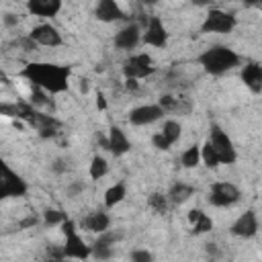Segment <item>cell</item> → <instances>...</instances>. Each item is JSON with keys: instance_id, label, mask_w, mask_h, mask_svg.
<instances>
[{"instance_id": "obj_1", "label": "cell", "mask_w": 262, "mask_h": 262, "mask_svg": "<svg viewBox=\"0 0 262 262\" xmlns=\"http://www.w3.org/2000/svg\"><path fill=\"white\" fill-rule=\"evenodd\" d=\"M23 78H27L33 86L49 92L59 94L66 92L70 86V68L59 63H47V61H31L20 72Z\"/></svg>"}, {"instance_id": "obj_2", "label": "cell", "mask_w": 262, "mask_h": 262, "mask_svg": "<svg viewBox=\"0 0 262 262\" xmlns=\"http://www.w3.org/2000/svg\"><path fill=\"white\" fill-rule=\"evenodd\" d=\"M199 63L207 74L221 76V74H225V72H229V70L239 66V55L229 47L213 45V47H209L207 51H203L199 55Z\"/></svg>"}, {"instance_id": "obj_3", "label": "cell", "mask_w": 262, "mask_h": 262, "mask_svg": "<svg viewBox=\"0 0 262 262\" xmlns=\"http://www.w3.org/2000/svg\"><path fill=\"white\" fill-rule=\"evenodd\" d=\"M61 231H63V235H66V244H63V254H66V258H88V256H92V250L84 244V239L78 235V231H76V223L74 221H70V219H66L63 223H61Z\"/></svg>"}, {"instance_id": "obj_4", "label": "cell", "mask_w": 262, "mask_h": 262, "mask_svg": "<svg viewBox=\"0 0 262 262\" xmlns=\"http://www.w3.org/2000/svg\"><path fill=\"white\" fill-rule=\"evenodd\" d=\"M235 25H237V20L231 12H225L221 8H211L207 12L203 25H201V31L203 33H221V35H225V33H231L235 29Z\"/></svg>"}, {"instance_id": "obj_5", "label": "cell", "mask_w": 262, "mask_h": 262, "mask_svg": "<svg viewBox=\"0 0 262 262\" xmlns=\"http://www.w3.org/2000/svg\"><path fill=\"white\" fill-rule=\"evenodd\" d=\"M29 190L27 182L20 174H16L8 164H2V178H0V199H16L25 196Z\"/></svg>"}, {"instance_id": "obj_6", "label": "cell", "mask_w": 262, "mask_h": 262, "mask_svg": "<svg viewBox=\"0 0 262 262\" xmlns=\"http://www.w3.org/2000/svg\"><path fill=\"white\" fill-rule=\"evenodd\" d=\"M209 141L217 149V154L221 158V164H233L237 160V151L233 147V141L229 139V135L219 125H211V129H209Z\"/></svg>"}, {"instance_id": "obj_7", "label": "cell", "mask_w": 262, "mask_h": 262, "mask_svg": "<svg viewBox=\"0 0 262 262\" xmlns=\"http://www.w3.org/2000/svg\"><path fill=\"white\" fill-rule=\"evenodd\" d=\"M154 59L147 53H133L123 61V76L125 78H147L149 74H154Z\"/></svg>"}, {"instance_id": "obj_8", "label": "cell", "mask_w": 262, "mask_h": 262, "mask_svg": "<svg viewBox=\"0 0 262 262\" xmlns=\"http://www.w3.org/2000/svg\"><path fill=\"white\" fill-rule=\"evenodd\" d=\"M242 192L235 184L231 182H215L211 184L209 188V203L213 207H229V205H235L239 201Z\"/></svg>"}, {"instance_id": "obj_9", "label": "cell", "mask_w": 262, "mask_h": 262, "mask_svg": "<svg viewBox=\"0 0 262 262\" xmlns=\"http://www.w3.org/2000/svg\"><path fill=\"white\" fill-rule=\"evenodd\" d=\"M164 106L158 102V104H139V106H135V108H131L129 111V123L131 125H137V127H141V125H151V123H156V121H160L162 117H164Z\"/></svg>"}, {"instance_id": "obj_10", "label": "cell", "mask_w": 262, "mask_h": 262, "mask_svg": "<svg viewBox=\"0 0 262 262\" xmlns=\"http://www.w3.org/2000/svg\"><path fill=\"white\" fill-rule=\"evenodd\" d=\"M141 41L145 45H151V47H166L168 45V31H166L160 16H151L147 20V27H145V33L141 35Z\"/></svg>"}, {"instance_id": "obj_11", "label": "cell", "mask_w": 262, "mask_h": 262, "mask_svg": "<svg viewBox=\"0 0 262 262\" xmlns=\"http://www.w3.org/2000/svg\"><path fill=\"white\" fill-rule=\"evenodd\" d=\"M29 37H31L33 43L43 45V47H57V45H61L59 31L53 25H49V23H43V25L33 27L31 33H29Z\"/></svg>"}, {"instance_id": "obj_12", "label": "cell", "mask_w": 262, "mask_h": 262, "mask_svg": "<svg viewBox=\"0 0 262 262\" xmlns=\"http://www.w3.org/2000/svg\"><path fill=\"white\" fill-rule=\"evenodd\" d=\"M229 231L237 237H254L256 231H258V219H256V213L254 211H246L242 213L229 227Z\"/></svg>"}, {"instance_id": "obj_13", "label": "cell", "mask_w": 262, "mask_h": 262, "mask_svg": "<svg viewBox=\"0 0 262 262\" xmlns=\"http://www.w3.org/2000/svg\"><path fill=\"white\" fill-rule=\"evenodd\" d=\"M139 41H141V31H139L137 25H127V27H123V29L115 35V39H113L115 47H117V49H123V51L135 49Z\"/></svg>"}, {"instance_id": "obj_14", "label": "cell", "mask_w": 262, "mask_h": 262, "mask_svg": "<svg viewBox=\"0 0 262 262\" xmlns=\"http://www.w3.org/2000/svg\"><path fill=\"white\" fill-rule=\"evenodd\" d=\"M106 147H108V151H111L113 156H123V154H127V151L131 149V141H129V137L125 135V131H123L121 127L113 125V127L108 129Z\"/></svg>"}, {"instance_id": "obj_15", "label": "cell", "mask_w": 262, "mask_h": 262, "mask_svg": "<svg viewBox=\"0 0 262 262\" xmlns=\"http://www.w3.org/2000/svg\"><path fill=\"white\" fill-rule=\"evenodd\" d=\"M94 16L102 23H115L125 16L123 8L117 4V0H98L94 8Z\"/></svg>"}, {"instance_id": "obj_16", "label": "cell", "mask_w": 262, "mask_h": 262, "mask_svg": "<svg viewBox=\"0 0 262 262\" xmlns=\"http://www.w3.org/2000/svg\"><path fill=\"white\" fill-rule=\"evenodd\" d=\"M242 82L254 92L260 94L262 92V63L258 61H250L242 68Z\"/></svg>"}, {"instance_id": "obj_17", "label": "cell", "mask_w": 262, "mask_h": 262, "mask_svg": "<svg viewBox=\"0 0 262 262\" xmlns=\"http://www.w3.org/2000/svg\"><path fill=\"white\" fill-rule=\"evenodd\" d=\"M27 10L33 16L51 18L61 10V0H27Z\"/></svg>"}, {"instance_id": "obj_18", "label": "cell", "mask_w": 262, "mask_h": 262, "mask_svg": "<svg viewBox=\"0 0 262 262\" xmlns=\"http://www.w3.org/2000/svg\"><path fill=\"white\" fill-rule=\"evenodd\" d=\"M108 225H111V217L106 213H102V211L90 213V215H86L82 219V227L86 231H92V233H102V231L108 229Z\"/></svg>"}, {"instance_id": "obj_19", "label": "cell", "mask_w": 262, "mask_h": 262, "mask_svg": "<svg viewBox=\"0 0 262 262\" xmlns=\"http://www.w3.org/2000/svg\"><path fill=\"white\" fill-rule=\"evenodd\" d=\"M192 194H194V188H192L190 184H186V182H174V184L170 186V190H168V199H170V203H174V205L186 203Z\"/></svg>"}, {"instance_id": "obj_20", "label": "cell", "mask_w": 262, "mask_h": 262, "mask_svg": "<svg viewBox=\"0 0 262 262\" xmlns=\"http://www.w3.org/2000/svg\"><path fill=\"white\" fill-rule=\"evenodd\" d=\"M125 196H127V186H125L123 182H117V184H113V186L106 188V192H104V207H106V209H113V207L119 205Z\"/></svg>"}, {"instance_id": "obj_21", "label": "cell", "mask_w": 262, "mask_h": 262, "mask_svg": "<svg viewBox=\"0 0 262 262\" xmlns=\"http://www.w3.org/2000/svg\"><path fill=\"white\" fill-rule=\"evenodd\" d=\"M201 162H203V158H201V145H196V143H192L190 147H186V149L182 151V156H180V164H182V168H186V170L196 168Z\"/></svg>"}, {"instance_id": "obj_22", "label": "cell", "mask_w": 262, "mask_h": 262, "mask_svg": "<svg viewBox=\"0 0 262 262\" xmlns=\"http://www.w3.org/2000/svg\"><path fill=\"white\" fill-rule=\"evenodd\" d=\"M201 158H203V164H205L207 168H217V166L221 164V158H219L217 149L213 147V143H211L209 139L201 145Z\"/></svg>"}, {"instance_id": "obj_23", "label": "cell", "mask_w": 262, "mask_h": 262, "mask_svg": "<svg viewBox=\"0 0 262 262\" xmlns=\"http://www.w3.org/2000/svg\"><path fill=\"white\" fill-rule=\"evenodd\" d=\"M106 172H108V162H106L102 156H94V158L90 160V168H88L90 178H92V180H98V178H102Z\"/></svg>"}, {"instance_id": "obj_24", "label": "cell", "mask_w": 262, "mask_h": 262, "mask_svg": "<svg viewBox=\"0 0 262 262\" xmlns=\"http://www.w3.org/2000/svg\"><path fill=\"white\" fill-rule=\"evenodd\" d=\"M162 133H164V137L174 145L178 139H180V133H182V127H180V123L178 121H172V119H168V121H164V125H162V129H160Z\"/></svg>"}, {"instance_id": "obj_25", "label": "cell", "mask_w": 262, "mask_h": 262, "mask_svg": "<svg viewBox=\"0 0 262 262\" xmlns=\"http://www.w3.org/2000/svg\"><path fill=\"white\" fill-rule=\"evenodd\" d=\"M168 201H170L168 194H162V192H151V194L147 196V205H149V209L156 211V213H166Z\"/></svg>"}, {"instance_id": "obj_26", "label": "cell", "mask_w": 262, "mask_h": 262, "mask_svg": "<svg viewBox=\"0 0 262 262\" xmlns=\"http://www.w3.org/2000/svg\"><path fill=\"white\" fill-rule=\"evenodd\" d=\"M190 225H192V233H194V235H201V233H207V231L213 229V219H211L207 213L201 211V215H199Z\"/></svg>"}, {"instance_id": "obj_27", "label": "cell", "mask_w": 262, "mask_h": 262, "mask_svg": "<svg viewBox=\"0 0 262 262\" xmlns=\"http://www.w3.org/2000/svg\"><path fill=\"white\" fill-rule=\"evenodd\" d=\"M43 219H45L47 225H61L68 217H66V213L59 211V209H47V211L43 213Z\"/></svg>"}, {"instance_id": "obj_28", "label": "cell", "mask_w": 262, "mask_h": 262, "mask_svg": "<svg viewBox=\"0 0 262 262\" xmlns=\"http://www.w3.org/2000/svg\"><path fill=\"white\" fill-rule=\"evenodd\" d=\"M92 256L98 258V260H108V258L113 256V246L94 242V246H92Z\"/></svg>"}, {"instance_id": "obj_29", "label": "cell", "mask_w": 262, "mask_h": 262, "mask_svg": "<svg viewBox=\"0 0 262 262\" xmlns=\"http://www.w3.org/2000/svg\"><path fill=\"white\" fill-rule=\"evenodd\" d=\"M151 143H154V147H158V149H162V151H166V149H170V147H172V143L164 137V133H162V131H158V133L151 137Z\"/></svg>"}, {"instance_id": "obj_30", "label": "cell", "mask_w": 262, "mask_h": 262, "mask_svg": "<svg viewBox=\"0 0 262 262\" xmlns=\"http://www.w3.org/2000/svg\"><path fill=\"white\" fill-rule=\"evenodd\" d=\"M131 260L133 262H149L151 260V254L147 250H133L131 252Z\"/></svg>"}, {"instance_id": "obj_31", "label": "cell", "mask_w": 262, "mask_h": 262, "mask_svg": "<svg viewBox=\"0 0 262 262\" xmlns=\"http://www.w3.org/2000/svg\"><path fill=\"white\" fill-rule=\"evenodd\" d=\"M51 170H53V172H57V174L66 172V170H68V166H66V160H55V162H53V166H51Z\"/></svg>"}, {"instance_id": "obj_32", "label": "cell", "mask_w": 262, "mask_h": 262, "mask_svg": "<svg viewBox=\"0 0 262 262\" xmlns=\"http://www.w3.org/2000/svg\"><path fill=\"white\" fill-rule=\"evenodd\" d=\"M82 190H84V182H74V184L68 188V194H70V196H76V194L82 192Z\"/></svg>"}, {"instance_id": "obj_33", "label": "cell", "mask_w": 262, "mask_h": 262, "mask_svg": "<svg viewBox=\"0 0 262 262\" xmlns=\"http://www.w3.org/2000/svg\"><path fill=\"white\" fill-rule=\"evenodd\" d=\"M137 78H125V88L127 90H137Z\"/></svg>"}, {"instance_id": "obj_34", "label": "cell", "mask_w": 262, "mask_h": 262, "mask_svg": "<svg viewBox=\"0 0 262 262\" xmlns=\"http://www.w3.org/2000/svg\"><path fill=\"white\" fill-rule=\"evenodd\" d=\"M96 106H98L100 111H104V108H106V100H104V94H102V92H98V94H96Z\"/></svg>"}, {"instance_id": "obj_35", "label": "cell", "mask_w": 262, "mask_h": 262, "mask_svg": "<svg viewBox=\"0 0 262 262\" xmlns=\"http://www.w3.org/2000/svg\"><path fill=\"white\" fill-rule=\"evenodd\" d=\"M246 6H254V8H262V0H244Z\"/></svg>"}, {"instance_id": "obj_36", "label": "cell", "mask_w": 262, "mask_h": 262, "mask_svg": "<svg viewBox=\"0 0 262 262\" xmlns=\"http://www.w3.org/2000/svg\"><path fill=\"white\" fill-rule=\"evenodd\" d=\"M78 88H80V92H82V94H86V92H88V80H86V78H84V80H80V86H78Z\"/></svg>"}, {"instance_id": "obj_37", "label": "cell", "mask_w": 262, "mask_h": 262, "mask_svg": "<svg viewBox=\"0 0 262 262\" xmlns=\"http://www.w3.org/2000/svg\"><path fill=\"white\" fill-rule=\"evenodd\" d=\"M4 23L10 27V25H16V18H14V14H6L4 16Z\"/></svg>"}]
</instances>
